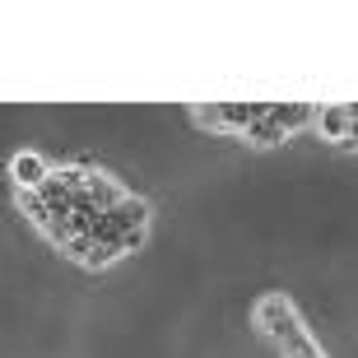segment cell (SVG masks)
Returning a JSON list of instances; mask_svg holds the SVG:
<instances>
[{
	"label": "cell",
	"mask_w": 358,
	"mask_h": 358,
	"mask_svg": "<svg viewBox=\"0 0 358 358\" xmlns=\"http://www.w3.org/2000/svg\"><path fill=\"white\" fill-rule=\"evenodd\" d=\"M266 117L275 121L284 135H289L293 126H303V121L317 117V107H312V103H266Z\"/></svg>",
	"instance_id": "5b68a950"
},
{
	"label": "cell",
	"mask_w": 358,
	"mask_h": 358,
	"mask_svg": "<svg viewBox=\"0 0 358 358\" xmlns=\"http://www.w3.org/2000/svg\"><path fill=\"white\" fill-rule=\"evenodd\" d=\"M247 140H252V145H279V140H284V131H279L275 121H270L266 112H261V117H256L252 126H247Z\"/></svg>",
	"instance_id": "52a82bcc"
},
{
	"label": "cell",
	"mask_w": 358,
	"mask_h": 358,
	"mask_svg": "<svg viewBox=\"0 0 358 358\" xmlns=\"http://www.w3.org/2000/svg\"><path fill=\"white\" fill-rule=\"evenodd\" d=\"M10 173H14V182H19V191H38L42 182H47V163L38 159V154H19V159L10 163Z\"/></svg>",
	"instance_id": "8992f818"
},
{
	"label": "cell",
	"mask_w": 358,
	"mask_h": 358,
	"mask_svg": "<svg viewBox=\"0 0 358 358\" xmlns=\"http://www.w3.org/2000/svg\"><path fill=\"white\" fill-rule=\"evenodd\" d=\"M266 112V103H224V107H196V121H205V126H238V131H247L256 117Z\"/></svg>",
	"instance_id": "3957f363"
},
{
	"label": "cell",
	"mask_w": 358,
	"mask_h": 358,
	"mask_svg": "<svg viewBox=\"0 0 358 358\" xmlns=\"http://www.w3.org/2000/svg\"><path fill=\"white\" fill-rule=\"evenodd\" d=\"M256 321H261V331H266L275 345H279V340H289V335L303 326V321H298V312H293V303L284 298V293L261 298V303H256Z\"/></svg>",
	"instance_id": "7a4b0ae2"
},
{
	"label": "cell",
	"mask_w": 358,
	"mask_h": 358,
	"mask_svg": "<svg viewBox=\"0 0 358 358\" xmlns=\"http://www.w3.org/2000/svg\"><path fill=\"white\" fill-rule=\"evenodd\" d=\"M145 224H149V205H145V200H135V196H126L121 205H112V210H103V214H93L89 242H117L121 233L145 228Z\"/></svg>",
	"instance_id": "6da1fadb"
},
{
	"label": "cell",
	"mask_w": 358,
	"mask_h": 358,
	"mask_svg": "<svg viewBox=\"0 0 358 358\" xmlns=\"http://www.w3.org/2000/svg\"><path fill=\"white\" fill-rule=\"evenodd\" d=\"M317 121H321V135L354 145V131H349V121H354V103H345V107H321Z\"/></svg>",
	"instance_id": "277c9868"
}]
</instances>
